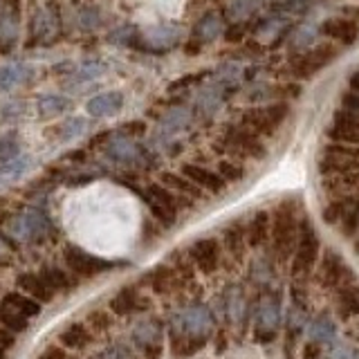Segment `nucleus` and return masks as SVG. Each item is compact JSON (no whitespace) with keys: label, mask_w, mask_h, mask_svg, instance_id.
I'll return each mask as SVG.
<instances>
[{"label":"nucleus","mask_w":359,"mask_h":359,"mask_svg":"<svg viewBox=\"0 0 359 359\" xmlns=\"http://www.w3.org/2000/svg\"><path fill=\"white\" fill-rule=\"evenodd\" d=\"M334 123H341V126H348V128L359 130V112L339 108V110H337V115H334Z\"/></svg>","instance_id":"nucleus-32"},{"label":"nucleus","mask_w":359,"mask_h":359,"mask_svg":"<svg viewBox=\"0 0 359 359\" xmlns=\"http://www.w3.org/2000/svg\"><path fill=\"white\" fill-rule=\"evenodd\" d=\"M256 321L258 325H263V328H274L278 323V306L272 299L261 301V306H258V312H256Z\"/></svg>","instance_id":"nucleus-22"},{"label":"nucleus","mask_w":359,"mask_h":359,"mask_svg":"<svg viewBox=\"0 0 359 359\" xmlns=\"http://www.w3.org/2000/svg\"><path fill=\"white\" fill-rule=\"evenodd\" d=\"M348 86H351V90H355V93H359V70L355 74H351V79H348Z\"/></svg>","instance_id":"nucleus-37"},{"label":"nucleus","mask_w":359,"mask_h":359,"mask_svg":"<svg viewBox=\"0 0 359 359\" xmlns=\"http://www.w3.org/2000/svg\"><path fill=\"white\" fill-rule=\"evenodd\" d=\"M61 29H63V14L59 3L50 0V3L39 5L32 11V25H29L32 41H36L41 45H50L61 36Z\"/></svg>","instance_id":"nucleus-2"},{"label":"nucleus","mask_w":359,"mask_h":359,"mask_svg":"<svg viewBox=\"0 0 359 359\" xmlns=\"http://www.w3.org/2000/svg\"><path fill=\"white\" fill-rule=\"evenodd\" d=\"M224 41H229V43H238L245 39V22H231L229 27H224Z\"/></svg>","instance_id":"nucleus-33"},{"label":"nucleus","mask_w":359,"mask_h":359,"mask_svg":"<svg viewBox=\"0 0 359 359\" xmlns=\"http://www.w3.org/2000/svg\"><path fill=\"white\" fill-rule=\"evenodd\" d=\"M5 306L11 308L14 312L22 314V317H32V314H39L41 312V303L34 301L25 294H18V292H9L5 297Z\"/></svg>","instance_id":"nucleus-16"},{"label":"nucleus","mask_w":359,"mask_h":359,"mask_svg":"<svg viewBox=\"0 0 359 359\" xmlns=\"http://www.w3.org/2000/svg\"><path fill=\"white\" fill-rule=\"evenodd\" d=\"M222 34H224V16H222V11L211 9V11H205V14L198 18L196 27H194V34H191V39L198 41L200 45H205V43L216 41L218 36H222Z\"/></svg>","instance_id":"nucleus-7"},{"label":"nucleus","mask_w":359,"mask_h":359,"mask_svg":"<svg viewBox=\"0 0 359 359\" xmlns=\"http://www.w3.org/2000/svg\"><path fill=\"white\" fill-rule=\"evenodd\" d=\"M339 11H341V16H344V18H351V20L359 22V7H357V5H344Z\"/></svg>","instance_id":"nucleus-35"},{"label":"nucleus","mask_w":359,"mask_h":359,"mask_svg":"<svg viewBox=\"0 0 359 359\" xmlns=\"http://www.w3.org/2000/svg\"><path fill=\"white\" fill-rule=\"evenodd\" d=\"M108 155L117 162H133L135 157L140 155V151H137V146L128 140H115L108 146Z\"/></svg>","instance_id":"nucleus-21"},{"label":"nucleus","mask_w":359,"mask_h":359,"mask_svg":"<svg viewBox=\"0 0 359 359\" xmlns=\"http://www.w3.org/2000/svg\"><path fill=\"white\" fill-rule=\"evenodd\" d=\"M258 7H261V0H229L224 14L231 18V22H245L256 14Z\"/></svg>","instance_id":"nucleus-15"},{"label":"nucleus","mask_w":359,"mask_h":359,"mask_svg":"<svg viewBox=\"0 0 359 359\" xmlns=\"http://www.w3.org/2000/svg\"><path fill=\"white\" fill-rule=\"evenodd\" d=\"M67 224L90 252L117 256L126 252L137 236L140 207L119 189L97 187L70 200Z\"/></svg>","instance_id":"nucleus-1"},{"label":"nucleus","mask_w":359,"mask_h":359,"mask_svg":"<svg viewBox=\"0 0 359 359\" xmlns=\"http://www.w3.org/2000/svg\"><path fill=\"white\" fill-rule=\"evenodd\" d=\"M0 346H3L5 351H9V348L14 346V337H11L7 332V328H3V325H0Z\"/></svg>","instance_id":"nucleus-36"},{"label":"nucleus","mask_w":359,"mask_h":359,"mask_svg":"<svg viewBox=\"0 0 359 359\" xmlns=\"http://www.w3.org/2000/svg\"><path fill=\"white\" fill-rule=\"evenodd\" d=\"M337 59V48L330 43H317L308 52H299L290 59V67L297 76H314L321 67H325L330 61Z\"/></svg>","instance_id":"nucleus-3"},{"label":"nucleus","mask_w":359,"mask_h":359,"mask_svg":"<svg viewBox=\"0 0 359 359\" xmlns=\"http://www.w3.org/2000/svg\"><path fill=\"white\" fill-rule=\"evenodd\" d=\"M321 34L328 36L332 41H339L344 45H355L359 41V22L351 20V18H344V16H330L321 22Z\"/></svg>","instance_id":"nucleus-6"},{"label":"nucleus","mask_w":359,"mask_h":359,"mask_svg":"<svg viewBox=\"0 0 359 359\" xmlns=\"http://www.w3.org/2000/svg\"><path fill=\"white\" fill-rule=\"evenodd\" d=\"M319 27L314 22H301L299 27H294L290 36V50L299 54V52H308L317 45V36H319Z\"/></svg>","instance_id":"nucleus-11"},{"label":"nucleus","mask_w":359,"mask_h":359,"mask_svg":"<svg viewBox=\"0 0 359 359\" xmlns=\"http://www.w3.org/2000/svg\"><path fill=\"white\" fill-rule=\"evenodd\" d=\"M74 25L81 32H97L104 25V14L97 5H81L74 11Z\"/></svg>","instance_id":"nucleus-12"},{"label":"nucleus","mask_w":359,"mask_h":359,"mask_svg":"<svg viewBox=\"0 0 359 359\" xmlns=\"http://www.w3.org/2000/svg\"><path fill=\"white\" fill-rule=\"evenodd\" d=\"M0 359H7V351H5L3 346H0Z\"/></svg>","instance_id":"nucleus-40"},{"label":"nucleus","mask_w":359,"mask_h":359,"mask_svg":"<svg viewBox=\"0 0 359 359\" xmlns=\"http://www.w3.org/2000/svg\"><path fill=\"white\" fill-rule=\"evenodd\" d=\"M140 34L142 32H137L135 27H121V29H117V32H112L110 34V43H119V45H140Z\"/></svg>","instance_id":"nucleus-29"},{"label":"nucleus","mask_w":359,"mask_h":359,"mask_svg":"<svg viewBox=\"0 0 359 359\" xmlns=\"http://www.w3.org/2000/svg\"><path fill=\"white\" fill-rule=\"evenodd\" d=\"M287 115V106L285 104H274V106H265V108H254L243 115V123L250 126V130L256 133H274L278 128V123L285 119Z\"/></svg>","instance_id":"nucleus-5"},{"label":"nucleus","mask_w":359,"mask_h":359,"mask_svg":"<svg viewBox=\"0 0 359 359\" xmlns=\"http://www.w3.org/2000/svg\"><path fill=\"white\" fill-rule=\"evenodd\" d=\"M72 106V101L63 97V95H43L36 101V108H39V115L41 117H54V115H61L67 108Z\"/></svg>","instance_id":"nucleus-14"},{"label":"nucleus","mask_w":359,"mask_h":359,"mask_svg":"<svg viewBox=\"0 0 359 359\" xmlns=\"http://www.w3.org/2000/svg\"><path fill=\"white\" fill-rule=\"evenodd\" d=\"M328 137L337 144H348V146H359V130L341 126V123H334L328 128Z\"/></svg>","instance_id":"nucleus-23"},{"label":"nucleus","mask_w":359,"mask_h":359,"mask_svg":"<svg viewBox=\"0 0 359 359\" xmlns=\"http://www.w3.org/2000/svg\"><path fill=\"white\" fill-rule=\"evenodd\" d=\"M29 157H20V160H11L7 164L0 166V184L7 182V180H14L18 175H22L27 171V166H29Z\"/></svg>","instance_id":"nucleus-28"},{"label":"nucleus","mask_w":359,"mask_h":359,"mask_svg":"<svg viewBox=\"0 0 359 359\" xmlns=\"http://www.w3.org/2000/svg\"><path fill=\"white\" fill-rule=\"evenodd\" d=\"M34 76V67H29L27 63H9L0 67V95L9 93L22 83H27Z\"/></svg>","instance_id":"nucleus-10"},{"label":"nucleus","mask_w":359,"mask_h":359,"mask_svg":"<svg viewBox=\"0 0 359 359\" xmlns=\"http://www.w3.org/2000/svg\"><path fill=\"white\" fill-rule=\"evenodd\" d=\"M18 25H20V7L14 0H3L0 5V43L9 48L18 36Z\"/></svg>","instance_id":"nucleus-8"},{"label":"nucleus","mask_w":359,"mask_h":359,"mask_svg":"<svg viewBox=\"0 0 359 359\" xmlns=\"http://www.w3.org/2000/svg\"><path fill=\"white\" fill-rule=\"evenodd\" d=\"M67 263L74 269L76 274H83V276H93L95 272L101 269V263L97 261L95 256H88L81 252H70L67 254Z\"/></svg>","instance_id":"nucleus-19"},{"label":"nucleus","mask_w":359,"mask_h":359,"mask_svg":"<svg viewBox=\"0 0 359 359\" xmlns=\"http://www.w3.org/2000/svg\"><path fill=\"white\" fill-rule=\"evenodd\" d=\"M18 285L25 290L27 294L36 297L39 301H48L52 297V290L48 287V283H45L41 274H22L18 278Z\"/></svg>","instance_id":"nucleus-17"},{"label":"nucleus","mask_w":359,"mask_h":359,"mask_svg":"<svg viewBox=\"0 0 359 359\" xmlns=\"http://www.w3.org/2000/svg\"><path fill=\"white\" fill-rule=\"evenodd\" d=\"M0 325L7 330H14V332H25L27 330V321L22 314L14 312V310H7V308H0Z\"/></svg>","instance_id":"nucleus-27"},{"label":"nucleus","mask_w":359,"mask_h":359,"mask_svg":"<svg viewBox=\"0 0 359 359\" xmlns=\"http://www.w3.org/2000/svg\"><path fill=\"white\" fill-rule=\"evenodd\" d=\"M189 121H191V112L187 108H173V110H168L166 115L162 117V121H160V135H162V137H168V135L182 130Z\"/></svg>","instance_id":"nucleus-13"},{"label":"nucleus","mask_w":359,"mask_h":359,"mask_svg":"<svg viewBox=\"0 0 359 359\" xmlns=\"http://www.w3.org/2000/svg\"><path fill=\"white\" fill-rule=\"evenodd\" d=\"M39 359H63V355H61V351H54V348H50V351L45 353L43 357H39Z\"/></svg>","instance_id":"nucleus-38"},{"label":"nucleus","mask_w":359,"mask_h":359,"mask_svg":"<svg viewBox=\"0 0 359 359\" xmlns=\"http://www.w3.org/2000/svg\"><path fill=\"white\" fill-rule=\"evenodd\" d=\"M182 325L189 332H207L211 328V317L205 308H191L182 314Z\"/></svg>","instance_id":"nucleus-18"},{"label":"nucleus","mask_w":359,"mask_h":359,"mask_svg":"<svg viewBox=\"0 0 359 359\" xmlns=\"http://www.w3.org/2000/svg\"><path fill=\"white\" fill-rule=\"evenodd\" d=\"M86 128H88V121L83 117H72V119L63 121L61 126L56 128V135H59V140L70 142V140L79 137V135H81Z\"/></svg>","instance_id":"nucleus-24"},{"label":"nucleus","mask_w":359,"mask_h":359,"mask_svg":"<svg viewBox=\"0 0 359 359\" xmlns=\"http://www.w3.org/2000/svg\"><path fill=\"white\" fill-rule=\"evenodd\" d=\"M216 3H229V0H216Z\"/></svg>","instance_id":"nucleus-41"},{"label":"nucleus","mask_w":359,"mask_h":359,"mask_svg":"<svg viewBox=\"0 0 359 359\" xmlns=\"http://www.w3.org/2000/svg\"><path fill=\"white\" fill-rule=\"evenodd\" d=\"M205 3H207V0H191V9H200Z\"/></svg>","instance_id":"nucleus-39"},{"label":"nucleus","mask_w":359,"mask_h":359,"mask_svg":"<svg viewBox=\"0 0 359 359\" xmlns=\"http://www.w3.org/2000/svg\"><path fill=\"white\" fill-rule=\"evenodd\" d=\"M182 41V27L175 22H157V25L146 27L140 34V48L149 52H166L173 50Z\"/></svg>","instance_id":"nucleus-4"},{"label":"nucleus","mask_w":359,"mask_h":359,"mask_svg":"<svg viewBox=\"0 0 359 359\" xmlns=\"http://www.w3.org/2000/svg\"><path fill=\"white\" fill-rule=\"evenodd\" d=\"M196 104L202 112H207V115H211L213 110H216L220 106V90L218 86L216 88H202L200 95L196 99Z\"/></svg>","instance_id":"nucleus-26"},{"label":"nucleus","mask_w":359,"mask_h":359,"mask_svg":"<svg viewBox=\"0 0 359 359\" xmlns=\"http://www.w3.org/2000/svg\"><path fill=\"white\" fill-rule=\"evenodd\" d=\"M334 323L328 319V317H317L314 321H310L308 325V337L314 341H323V344H328L332 341V337H334Z\"/></svg>","instance_id":"nucleus-20"},{"label":"nucleus","mask_w":359,"mask_h":359,"mask_svg":"<svg viewBox=\"0 0 359 359\" xmlns=\"http://www.w3.org/2000/svg\"><path fill=\"white\" fill-rule=\"evenodd\" d=\"M123 108V95L112 90V93H104V95H97L93 97L86 104V110L90 117L95 119H104V117H112Z\"/></svg>","instance_id":"nucleus-9"},{"label":"nucleus","mask_w":359,"mask_h":359,"mask_svg":"<svg viewBox=\"0 0 359 359\" xmlns=\"http://www.w3.org/2000/svg\"><path fill=\"white\" fill-rule=\"evenodd\" d=\"M41 276L52 292H61L65 287H70V280H67V276L63 272H59V269H48V272H43Z\"/></svg>","instance_id":"nucleus-30"},{"label":"nucleus","mask_w":359,"mask_h":359,"mask_svg":"<svg viewBox=\"0 0 359 359\" xmlns=\"http://www.w3.org/2000/svg\"><path fill=\"white\" fill-rule=\"evenodd\" d=\"M86 339H88V332L81 328V325H72L70 330H65V332L61 334V341H63L65 346H74V348L83 346Z\"/></svg>","instance_id":"nucleus-31"},{"label":"nucleus","mask_w":359,"mask_h":359,"mask_svg":"<svg viewBox=\"0 0 359 359\" xmlns=\"http://www.w3.org/2000/svg\"><path fill=\"white\" fill-rule=\"evenodd\" d=\"M341 108L359 112V93H355V90H351V93H344L341 95Z\"/></svg>","instance_id":"nucleus-34"},{"label":"nucleus","mask_w":359,"mask_h":359,"mask_svg":"<svg viewBox=\"0 0 359 359\" xmlns=\"http://www.w3.org/2000/svg\"><path fill=\"white\" fill-rule=\"evenodd\" d=\"M184 173L191 180H196L198 184L207 187V189H218V187H222L220 180L213 175L211 171H207V168H202V166H184Z\"/></svg>","instance_id":"nucleus-25"}]
</instances>
